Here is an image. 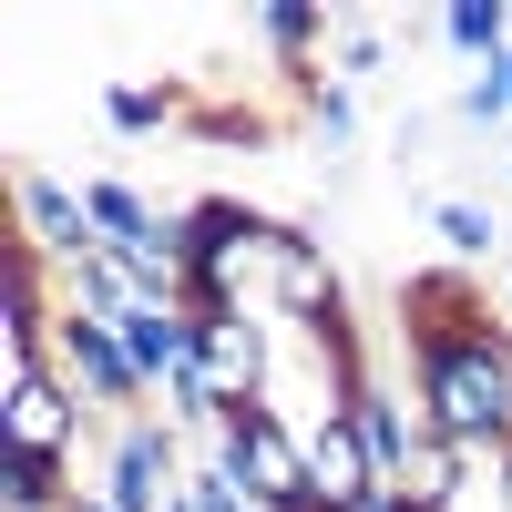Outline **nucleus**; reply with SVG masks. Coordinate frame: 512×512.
Segmentation results:
<instances>
[{"label": "nucleus", "mask_w": 512, "mask_h": 512, "mask_svg": "<svg viewBox=\"0 0 512 512\" xmlns=\"http://www.w3.org/2000/svg\"><path fill=\"white\" fill-rule=\"evenodd\" d=\"M400 338H410V400L420 420L472 451L502 461L512 451V328L482 308V287L461 267H431L400 287Z\"/></svg>", "instance_id": "obj_1"}, {"label": "nucleus", "mask_w": 512, "mask_h": 512, "mask_svg": "<svg viewBox=\"0 0 512 512\" xmlns=\"http://www.w3.org/2000/svg\"><path fill=\"white\" fill-rule=\"evenodd\" d=\"M205 461L256 502V512H297V502H318L308 492V431H297V410H277V400H256V410H236L216 441H205Z\"/></svg>", "instance_id": "obj_2"}, {"label": "nucleus", "mask_w": 512, "mask_h": 512, "mask_svg": "<svg viewBox=\"0 0 512 512\" xmlns=\"http://www.w3.org/2000/svg\"><path fill=\"white\" fill-rule=\"evenodd\" d=\"M185 431L164 410H144V420H123V431L103 441V502L113 512H185Z\"/></svg>", "instance_id": "obj_3"}, {"label": "nucleus", "mask_w": 512, "mask_h": 512, "mask_svg": "<svg viewBox=\"0 0 512 512\" xmlns=\"http://www.w3.org/2000/svg\"><path fill=\"white\" fill-rule=\"evenodd\" d=\"M52 369L82 390V410H103L113 431L123 420H144L154 410V390H144V369L123 359V328H103V318H82V308H62V328H52Z\"/></svg>", "instance_id": "obj_4"}, {"label": "nucleus", "mask_w": 512, "mask_h": 512, "mask_svg": "<svg viewBox=\"0 0 512 512\" xmlns=\"http://www.w3.org/2000/svg\"><path fill=\"white\" fill-rule=\"evenodd\" d=\"M195 379L216 390V410H256V400H277V349H267V318H246V308H205L195 318Z\"/></svg>", "instance_id": "obj_5"}, {"label": "nucleus", "mask_w": 512, "mask_h": 512, "mask_svg": "<svg viewBox=\"0 0 512 512\" xmlns=\"http://www.w3.org/2000/svg\"><path fill=\"white\" fill-rule=\"evenodd\" d=\"M0 451H31V461H72V451H82V390H72L62 369H11Z\"/></svg>", "instance_id": "obj_6"}, {"label": "nucleus", "mask_w": 512, "mask_h": 512, "mask_svg": "<svg viewBox=\"0 0 512 512\" xmlns=\"http://www.w3.org/2000/svg\"><path fill=\"white\" fill-rule=\"evenodd\" d=\"M267 318H287V328H308V338H328V328H349V287H338V267H328V246H318L308 226H287V236H277V267H267Z\"/></svg>", "instance_id": "obj_7"}, {"label": "nucleus", "mask_w": 512, "mask_h": 512, "mask_svg": "<svg viewBox=\"0 0 512 512\" xmlns=\"http://www.w3.org/2000/svg\"><path fill=\"white\" fill-rule=\"evenodd\" d=\"M11 205H21V246H41L52 267H82V256L103 246L93 216H82V185L41 175V164H11Z\"/></svg>", "instance_id": "obj_8"}, {"label": "nucleus", "mask_w": 512, "mask_h": 512, "mask_svg": "<svg viewBox=\"0 0 512 512\" xmlns=\"http://www.w3.org/2000/svg\"><path fill=\"white\" fill-rule=\"evenodd\" d=\"M349 420H359V441H369V472L379 482H410V461H420V441H431V420H420V400H400L390 379H359L349 390Z\"/></svg>", "instance_id": "obj_9"}, {"label": "nucleus", "mask_w": 512, "mask_h": 512, "mask_svg": "<svg viewBox=\"0 0 512 512\" xmlns=\"http://www.w3.org/2000/svg\"><path fill=\"white\" fill-rule=\"evenodd\" d=\"M308 492H318L328 512H369V492H390V482L369 472V441H359V420H349V410L308 420Z\"/></svg>", "instance_id": "obj_10"}, {"label": "nucleus", "mask_w": 512, "mask_h": 512, "mask_svg": "<svg viewBox=\"0 0 512 512\" xmlns=\"http://www.w3.org/2000/svg\"><path fill=\"white\" fill-rule=\"evenodd\" d=\"M123 359H134L144 390L164 400V390L195 369V318H185V308H134V318H123Z\"/></svg>", "instance_id": "obj_11"}, {"label": "nucleus", "mask_w": 512, "mask_h": 512, "mask_svg": "<svg viewBox=\"0 0 512 512\" xmlns=\"http://www.w3.org/2000/svg\"><path fill=\"white\" fill-rule=\"evenodd\" d=\"M256 41H267L277 72L308 93V82H318V41H338V21L318 11V0H267V11H256Z\"/></svg>", "instance_id": "obj_12"}, {"label": "nucleus", "mask_w": 512, "mask_h": 512, "mask_svg": "<svg viewBox=\"0 0 512 512\" xmlns=\"http://www.w3.org/2000/svg\"><path fill=\"white\" fill-rule=\"evenodd\" d=\"M82 216H93L103 246H144V236H164V205H144L123 175H93V185H82Z\"/></svg>", "instance_id": "obj_13"}, {"label": "nucleus", "mask_w": 512, "mask_h": 512, "mask_svg": "<svg viewBox=\"0 0 512 512\" xmlns=\"http://www.w3.org/2000/svg\"><path fill=\"white\" fill-rule=\"evenodd\" d=\"M441 41H451L472 72L502 62V52H512V0H451V11H441Z\"/></svg>", "instance_id": "obj_14"}, {"label": "nucleus", "mask_w": 512, "mask_h": 512, "mask_svg": "<svg viewBox=\"0 0 512 512\" xmlns=\"http://www.w3.org/2000/svg\"><path fill=\"white\" fill-rule=\"evenodd\" d=\"M0 502L11 512H72V461H31V451H0Z\"/></svg>", "instance_id": "obj_15"}, {"label": "nucleus", "mask_w": 512, "mask_h": 512, "mask_svg": "<svg viewBox=\"0 0 512 512\" xmlns=\"http://www.w3.org/2000/svg\"><path fill=\"white\" fill-rule=\"evenodd\" d=\"M461 482H472V451H451V441L431 431V441H420V461H410V482H390V492H410V502L451 512V502H461Z\"/></svg>", "instance_id": "obj_16"}, {"label": "nucleus", "mask_w": 512, "mask_h": 512, "mask_svg": "<svg viewBox=\"0 0 512 512\" xmlns=\"http://www.w3.org/2000/svg\"><path fill=\"white\" fill-rule=\"evenodd\" d=\"M175 113H185L175 82H113V93H103V123H113V134H164Z\"/></svg>", "instance_id": "obj_17"}, {"label": "nucleus", "mask_w": 512, "mask_h": 512, "mask_svg": "<svg viewBox=\"0 0 512 512\" xmlns=\"http://www.w3.org/2000/svg\"><path fill=\"white\" fill-rule=\"evenodd\" d=\"M431 236H441V246L461 256V267H472V256H492V246H502L492 205H472V195H441V205H431Z\"/></svg>", "instance_id": "obj_18"}, {"label": "nucleus", "mask_w": 512, "mask_h": 512, "mask_svg": "<svg viewBox=\"0 0 512 512\" xmlns=\"http://www.w3.org/2000/svg\"><path fill=\"white\" fill-rule=\"evenodd\" d=\"M297 103H308V134H318L328 154H338V144H359V93H349L338 72H318V82H308Z\"/></svg>", "instance_id": "obj_19"}, {"label": "nucleus", "mask_w": 512, "mask_h": 512, "mask_svg": "<svg viewBox=\"0 0 512 512\" xmlns=\"http://www.w3.org/2000/svg\"><path fill=\"white\" fill-rule=\"evenodd\" d=\"M328 62H338V82H349V93H359V82H369L379 62H390V31H369V21H338V41H328Z\"/></svg>", "instance_id": "obj_20"}, {"label": "nucleus", "mask_w": 512, "mask_h": 512, "mask_svg": "<svg viewBox=\"0 0 512 512\" xmlns=\"http://www.w3.org/2000/svg\"><path fill=\"white\" fill-rule=\"evenodd\" d=\"M451 113H461V123H472V134H502V123H512V113H502V93H492V82H482V72H472V82H461V103H451Z\"/></svg>", "instance_id": "obj_21"}, {"label": "nucleus", "mask_w": 512, "mask_h": 512, "mask_svg": "<svg viewBox=\"0 0 512 512\" xmlns=\"http://www.w3.org/2000/svg\"><path fill=\"white\" fill-rule=\"evenodd\" d=\"M492 492H502V512H512V451H502V461H492Z\"/></svg>", "instance_id": "obj_22"}, {"label": "nucleus", "mask_w": 512, "mask_h": 512, "mask_svg": "<svg viewBox=\"0 0 512 512\" xmlns=\"http://www.w3.org/2000/svg\"><path fill=\"white\" fill-rule=\"evenodd\" d=\"M72 512H113V502H103V492H82V502H72Z\"/></svg>", "instance_id": "obj_23"}, {"label": "nucleus", "mask_w": 512, "mask_h": 512, "mask_svg": "<svg viewBox=\"0 0 512 512\" xmlns=\"http://www.w3.org/2000/svg\"><path fill=\"white\" fill-rule=\"evenodd\" d=\"M502 175H512V144H502Z\"/></svg>", "instance_id": "obj_24"}, {"label": "nucleus", "mask_w": 512, "mask_h": 512, "mask_svg": "<svg viewBox=\"0 0 512 512\" xmlns=\"http://www.w3.org/2000/svg\"><path fill=\"white\" fill-rule=\"evenodd\" d=\"M502 297H512V277H502Z\"/></svg>", "instance_id": "obj_25"}]
</instances>
